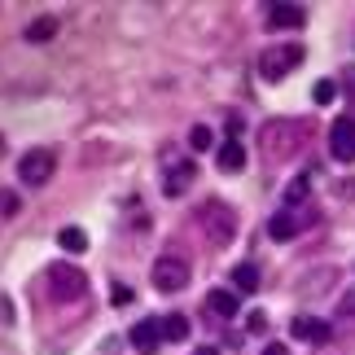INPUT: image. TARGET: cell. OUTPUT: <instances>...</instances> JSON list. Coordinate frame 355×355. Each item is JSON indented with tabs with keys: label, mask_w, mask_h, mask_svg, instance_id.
<instances>
[{
	"label": "cell",
	"mask_w": 355,
	"mask_h": 355,
	"mask_svg": "<svg viewBox=\"0 0 355 355\" xmlns=\"http://www.w3.org/2000/svg\"><path fill=\"white\" fill-rule=\"evenodd\" d=\"M307 58V49L303 44H272L259 53V79H268V84H281L290 71H298Z\"/></svg>",
	"instance_id": "cell-1"
},
{
	"label": "cell",
	"mask_w": 355,
	"mask_h": 355,
	"mask_svg": "<svg viewBox=\"0 0 355 355\" xmlns=\"http://www.w3.org/2000/svg\"><path fill=\"white\" fill-rule=\"evenodd\" d=\"M307 141V123L303 119H272L263 132H259V145L268 149L272 158H281V154H294V145H303Z\"/></svg>",
	"instance_id": "cell-2"
},
{
	"label": "cell",
	"mask_w": 355,
	"mask_h": 355,
	"mask_svg": "<svg viewBox=\"0 0 355 355\" xmlns=\"http://www.w3.org/2000/svg\"><path fill=\"white\" fill-rule=\"evenodd\" d=\"M189 259H180V254H162V259H154V268H149V281H154V290H162V294H180L184 285H189Z\"/></svg>",
	"instance_id": "cell-3"
},
{
	"label": "cell",
	"mask_w": 355,
	"mask_h": 355,
	"mask_svg": "<svg viewBox=\"0 0 355 355\" xmlns=\"http://www.w3.org/2000/svg\"><path fill=\"white\" fill-rule=\"evenodd\" d=\"M49 290L58 294L62 303H71V298L88 294V277H84V268L66 263V259H58V263H49Z\"/></svg>",
	"instance_id": "cell-4"
},
{
	"label": "cell",
	"mask_w": 355,
	"mask_h": 355,
	"mask_svg": "<svg viewBox=\"0 0 355 355\" xmlns=\"http://www.w3.org/2000/svg\"><path fill=\"white\" fill-rule=\"evenodd\" d=\"M53 171H58V158H53V149H26L18 158V180L26 189H40L53 180Z\"/></svg>",
	"instance_id": "cell-5"
},
{
	"label": "cell",
	"mask_w": 355,
	"mask_h": 355,
	"mask_svg": "<svg viewBox=\"0 0 355 355\" xmlns=\"http://www.w3.org/2000/svg\"><path fill=\"white\" fill-rule=\"evenodd\" d=\"M202 224H207V237H211L215 245L233 241V233H237V215H233V207H224V202L202 207Z\"/></svg>",
	"instance_id": "cell-6"
},
{
	"label": "cell",
	"mask_w": 355,
	"mask_h": 355,
	"mask_svg": "<svg viewBox=\"0 0 355 355\" xmlns=\"http://www.w3.org/2000/svg\"><path fill=\"white\" fill-rule=\"evenodd\" d=\"M329 154L338 162H355V119H338L329 128Z\"/></svg>",
	"instance_id": "cell-7"
},
{
	"label": "cell",
	"mask_w": 355,
	"mask_h": 355,
	"mask_svg": "<svg viewBox=\"0 0 355 355\" xmlns=\"http://www.w3.org/2000/svg\"><path fill=\"white\" fill-rule=\"evenodd\" d=\"M167 338H162V320H136L132 324V347L141 355H154Z\"/></svg>",
	"instance_id": "cell-8"
},
{
	"label": "cell",
	"mask_w": 355,
	"mask_h": 355,
	"mask_svg": "<svg viewBox=\"0 0 355 355\" xmlns=\"http://www.w3.org/2000/svg\"><path fill=\"white\" fill-rule=\"evenodd\" d=\"M290 329H294L298 343H329V338H334V329L324 320H316V316H298Z\"/></svg>",
	"instance_id": "cell-9"
},
{
	"label": "cell",
	"mask_w": 355,
	"mask_h": 355,
	"mask_svg": "<svg viewBox=\"0 0 355 355\" xmlns=\"http://www.w3.org/2000/svg\"><path fill=\"white\" fill-rule=\"evenodd\" d=\"M193 180H198V167H193V158H189V162H180V167L167 171V180H162V193H167V198H180Z\"/></svg>",
	"instance_id": "cell-10"
},
{
	"label": "cell",
	"mask_w": 355,
	"mask_h": 355,
	"mask_svg": "<svg viewBox=\"0 0 355 355\" xmlns=\"http://www.w3.org/2000/svg\"><path fill=\"white\" fill-rule=\"evenodd\" d=\"M303 22H307V9L303 5H272L268 9V26H294V31H298Z\"/></svg>",
	"instance_id": "cell-11"
},
{
	"label": "cell",
	"mask_w": 355,
	"mask_h": 355,
	"mask_svg": "<svg viewBox=\"0 0 355 355\" xmlns=\"http://www.w3.org/2000/svg\"><path fill=\"white\" fill-rule=\"evenodd\" d=\"M298 228H303V224H298L290 211H281V215H272V220H268V237H272V241H290Z\"/></svg>",
	"instance_id": "cell-12"
},
{
	"label": "cell",
	"mask_w": 355,
	"mask_h": 355,
	"mask_svg": "<svg viewBox=\"0 0 355 355\" xmlns=\"http://www.w3.org/2000/svg\"><path fill=\"white\" fill-rule=\"evenodd\" d=\"M241 167H245V149H241L237 141H224V145H220V171L233 175V171H241Z\"/></svg>",
	"instance_id": "cell-13"
},
{
	"label": "cell",
	"mask_w": 355,
	"mask_h": 355,
	"mask_svg": "<svg viewBox=\"0 0 355 355\" xmlns=\"http://www.w3.org/2000/svg\"><path fill=\"white\" fill-rule=\"evenodd\" d=\"M233 285L241 294H259V263H237L233 268Z\"/></svg>",
	"instance_id": "cell-14"
},
{
	"label": "cell",
	"mask_w": 355,
	"mask_h": 355,
	"mask_svg": "<svg viewBox=\"0 0 355 355\" xmlns=\"http://www.w3.org/2000/svg\"><path fill=\"white\" fill-rule=\"evenodd\" d=\"M162 338H167V343H184L189 338V316L184 311H171V316L162 320Z\"/></svg>",
	"instance_id": "cell-15"
},
{
	"label": "cell",
	"mask_w": 355,
	"mask_h": 355,
	"mask_svg": "<svg viewBox=\"0 0 355 355\" xmlns=\"http://www.w3.org/2000/svg\"><path fill=\"white\" fill-rule=\"evenodd\" d=\"M58 245H62L66 254H84V250H88V233H84V228H62V233H58Z\"/></svg>",
	"instance_id": "cell-16"
},
{
	"label": "cell",
	"mask_w": 355,
	"mask_h": 355,
	"mask_svg": "<svg viewBox=\"0 0 355 355\" xmlns=\"http://www.w3.org/2000/svg\"><path fill=\"white\" fill-rule=\"evenodd\" d=\"M211 311L215 316H237L241 303H237V294H228V290H211Z\"/></svg>",
	"instance_id": "cell-17"
},
{
	"label": "cell",
	"mask_w": 355,
	"mask_h": 355,
	"mask_svg": "<svg viewBox=\"0 0 355 355\" xmlns=\"http://www.w3.org/2000/svg\"><path fill=\"white\" fill-rule=\"evenodd\" d=\"M53 35H58V22L53 18H35L31 26H26V40H31V44H49Z\"/></svg>",
	"instance_id": "cell-18"
},
{
	"label": "cell",
	"mask_w": 355,
	"mask_h": 355,
	"mask_svg": "<svg viewBox=\"0 0 355 355\" xmlns=\"http://www.w3.org/2000/svg\"><path fill=\"white\" fill-rule=\"evenodd\" d=\"M334 97H338V84H334V79H320V84L311 88V101H316V105H329Z\"/></svg>",
	"instance_id": "cell-19"
},
{
	"label": "cell",
	"mask_w": 355,
	"mask_h": 355,
	"mask_svg": "<svg viewBox=\"0 0 355 355\" xmlns=\"http://www.w3.org/2000/svg\"><path fill=\"white\" fill-rule=\"evenodd\" d=\"M189 145H193V149H211V128H202V123H198V128L189 132Z\"/></svg>",
	"instance_id": "cell-20"
},
{
	"label": "cell",
	"mask_w": 355,
	"mask_h": 355,
	"mask_svg": "<svg viewBox=\"0 0 355 355\" xmlns=\"http://www.w3.org/2000/svg\"><path fill=\"white\" fill-rule=\"evenodd\" d=\"M18 211H22L18 193H9V189H5V193H0V215H18Z\"/></svg>",
	"instance_id": "cell-21"
},
{
	"label": "cell",
	"mask_w": 355,
	"mask_h": 355,
	"mask_svg": "<svg viewBox=\"0 0 355 355\" xmlns=\"http://www.w3.org/2000/svg\"><path fill=\"white\" fill-rule=\"evenodd\" d=\"M110 303H114V307H128V303H132V290L114 281V285H110Z\"/></svg>",
	"instance_id": "cell-22"
},
{
	"label": "cell",
	"mask_w": 355,
	"mask_h": 355,
	"mask_svg": "<svg viewBox=\"0 0 355 355\" xmlns=\"http://www.w3.org/2000/svg\"><path fill=\"white\" fill-rule=\"evenodd\" d=\"M307 198V180H294L290 189H285V202H290V207H294V202H303Z\"/></svg>",
	"instance_id": "cell-23"
},
{
	"label": "cell",
	"mask_w": 355,
	"mask_h": 355,
	"mask_svg": "<svg viewBox=\"0 0 355 355\" xmlns=\"http://www.w3.org/2000/svg\"><path fill=\"white\" fill-rule=\"evenodd\" d=\"M338 316H355V290L338 298Z\"/></svg>",
	"instance_id": "cell-24"
},
{
	"label": "cell",
	"mask_w": 355,
	"mask_h": 355,
	"mask_svg": "<svg viewBox=\"0 0 355 355\" xmlns=\"http://www.w3.org/2000/svg\"><path fill=\"white\" fill-rule=\"evenodd\" d=\"M245 324L259 334V329H268V316H263V311H250V316H245Z\"/></svg>",
	"instance_id": "cell-25"
},
{
	"label": "cell",
	"mask_w": 355,
	"mask_h": 355,
	"mask_svg": "<svg viewBox=\"0 0 355 355\" xmlns=\"http://www.w3.org/2000/svg\"><path fill=\"white\" fill-rule=\"evenodd\" d=\"M263 355H290V347H285V343H268Z\"/></svg>",
	"instance_id": "cell-26"
},
{
	"label": "cell",
	"mask_w": 355,
	"mask_h": 355,
	"mask_svg": "<svg viewBox=\"0 0 355 355\" xmlns=\"http://www.w3.org/2000/svg\"><path fill=\"white\" fill-rule=\"evenodd\" d=\"M193 355H220V351H215V347H198Z\"/></svg>",
	"instance_id": "cell-27"
},
{
	"label": "cell",
	"mask_w": 355,
	"mask_h": 355,
	"mask_svg": "<svg viewBox=\"0 0 355 355\" xmlns=\"http://www.w3.org/2000/svg\"><path fill=\"white\" fill-rule=\"evenodd\" d=\"M0 154H5V141H0Z\"/></svg>",
	"instance_id": "cell-28"
},
{
	"label": "cell",
	"mask_w": 355,
	"mask_h": 355,
	"mask_svg": "<svg viewBox=\"0 0 355 355\" xmlns=\"http://www.w3.org/2000/svg\"><path fill=\"white\" fill-rule=\"evenodd\" d=\"M351 97H355V88H351Z\"/></svg>",
	"instance_id": "cell-29"
}]
</instances>
